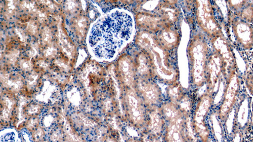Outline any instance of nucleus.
Returning a JSON list of instances; mask_svg holds the SVG:
<instances>
[{
	"label": "nucleus",
	"mask_w": 253,
	"mask_h": 142,
	"mask_svg": "<svg viewBox=\"0 0 253 142\" xmlns=\"http://www.w3.org/2000/svg\"><path fill=\"white\" fill-rule=\"evenodd\" d=\"M134 20L122 9L112 11L99 17L89 31L87 44L91 55L101 62H111L133 39Z\"/></svg>",
	"instance_id": "nucleus-1"
},
{
	"label": "nucleus",
	"mask_w": 253,
	"mask_h": 142,
	"mask_svg": "<svg viewBox=\"0 0 253 142\" xmlns=\"http://www.w3.org/2000/svg\"><path fill=\"white\" fill-rule=\"evenodd\" d=\"M137 39L138 46L150 59L155 78L166 84L176 82L179 71L175 52L163 47L156 34L143 31L139 33Z\"/></svg>",
	"instance_id": "nucleus-2"
},
{
	"label": "nucleus",
	"mask_w": 253,
	"mask_h": 142,
	"mask_svg": "<svg viewBox=\"0 0 253 142\" xmlns=\"http://www.w3.org/2000/svg\"><path fill=\"white\" fill-rule=\"evenodd\" d=\"M209 39L200 30L194 32L187 48L189 70V84L195 89L202 88L206 83L209 58L212 49Z\"/></svg>",
	"instance_id": "nucleus-3"
},
{
	"label": "nucleus",
	"mask_w": 253,
	"mask_h": 142,
	"mask_svg": "<svg viewBox=\"0 0 253 142\" xmlns=\"http://www.w3.org/2000/svg\"><path fill=\"white\" fill-rule=\"evenodd\" d=\"M214 106V97L206 92L197 100L191 117L193 130L199 140L203 142H208L211 135L208 116Z\"/></svg>",
	"instance_id": "nucleus-4"
},
{
	"label": "nucleus",
	"mask_w": 253,
	"mask_h": 142,
	"mask_svg": "<svg viewBox=\"0 0 253 142\" xmlns=\"http://www.w3.org/2000/svg\"><path fill=\"white\" fill-rule=\"evenodd\" d=\"M194 2L196 23L209 40L224 35L221 27L216 18L212 2L208 0H200L195 1Z\"/></svg>",
	"instance_id": "nucleus-5"
},
{
	"label": "nucleus",
	"mask_w": 253,
	"mask_h": 142,
	"mask_svg": "<svg viewBox=\"0 0 253 142\" xmlns=\"http://www.w3.org/2000/svg\"><path fill=\"white\" fill-rule=\"evenodd\" d=\"M227 77L226 75L222 61L219 54L212 49L211 52L206 71V92L211 94L214 99L219 95L220 92H224Z\"/></svg>",
	"instance_id": "nucleus-6"
},
{
	"label": "nucleus",
	"mask_w": 253,
	"mask_h": 142,
	"mask_svg": "<svg viewBox=\"0 0 253 142\" xmlns=\"http://www.w3.org/2000/svg\"><path fill=\"white\" fill-rule=\"evenodd\" d=\"M237 71L232 72L227 77L226 85L219 105L218 119L225 124L228 118L236 105L240 90V79Z\"/></svg>",
	"instance_id": "nucleus-7"
},
{
	"label": "nucleus",
	"mask_w": 253,
	"mask_h": 142,
	"mask_svg": "<svg viewBox=\"0 0 253 142\" xmlns=\"http://www.w3.org/2000/svg\"><path fill=\"white\" fill-rule=\"evenodd\" d=\"M167 93L170 102L176 105L187 119L191 118L197 100L195 97L177 82L170 85Z\"/></svg>",
	"instance_id": "nucleus-8"
},
{
	"label": "nucleus",
	"mask_w": 253,
	"mask_h": 142,
	"mask_svg": "<svg viewBox=\"0 0 253 142\" xmlns=\"http://www.w3.org/2000/svg\"><path fill=\"white\" fill-rule=\"evenodd\" d=\"M213 50L221 58L227 77L237 71V62L233 46L224 35L209 40Z\"/></svg>",
	"instance_id": "nucleus-9"
},
{
	"label": "nucleus",
	"mask_w": 253,
	"mask_h": 142,
	"mask_svg": "<svg viewBox=\"0 0 253 142\" xmlns=\"http://www.w3.org/2000/svg\"><path fill=\"white\" fill-rule=\"evenodd\" d=\"M136 85L137 93L147 110L159 107L162 101V91L152 79L139 77Z\"/></svg>",
	"instance_id": "nucleus-10"
},
{
	"label": "nucleus",
	"mask_w": 253,
	"mask_h": 142,
	"mask_svg": "<svg viewBox=\"0 0 253 142\" xmlns=\"http://www.w3.org/2000/svg\"><path fill=\"white\" fill-rule=\"evenodd\" d=\"M229 19L237 43L245 50L252 49L253 43L252 25L235 14Z\"/></svg>",
	"instance_id": "nucleus-11"
},
{
	"label": "nucleus",
	"mask_w": 253,
	"mask_h": 142,
	"mask_svg": "<svg viewBox=\"0 0 253 142\" xmlns=\"http://www.w3.org/2000/svg\"><path fill=\"white\" fill-rule=\"evenodd\" d=\"M126 105L134 124L139 128L146 125L147 109L138 93L131 91L126 97Z\"/></svg>",
	"instance_id": "nucleus-12"
},
{
	"label": "nucleus",
	"mask_w": 253,
	"mask_h": 142,
	"mask_svg": "<svg viewBox=\"0 0 253 142\" xmlns=\"http://www.w3.org/2000/svg\"><path fill=\"white\" fill-rule=\"evenodd\" d=\"M156 35L160 44L169 51H174L180 44L181 34L175 25L165 24Z\"/></svg>",
	"instance_id": "nucleus-13"
},
{
	"label": "nucleus",
	"mask_w": 253,
	"mask_h": 142,
	"mask_svg": "<svg viewBox=\"0 0 253 142\" xmlns=\"http://www.w3.org/2000/svg\"><path fill=\"white\" fill-rule=\"evenodd\" d=\"M166 121L159 107L147 110L146 125L144 129L153 138L157 139L164 133Z\"/></svg>",
	"instance_id": "nucleus-14"
},
{
	"label": "nucleus",
	"mask_w": 253,
	"mask_h": 142,
	"mask_svg": "<svg viewBox=\"0 0 253 142\" xmlns=\"http://www.w3.org/2000/svg\"><path fill=\"white\" fill-rule=\"evenodd\" d=\"M138 24L144 31L156 34L166 24L158 14L141 13L138 16Z\"/></svg>",
	"instance_id": "nucleus-15"
},
{
	"label": "nucleus",
	"mask_w": 253,
	"mask_h": 142,
	"mask_svg": "<svg viewBox=\"0 0 253 142\" xmlns=\"http://www.w3.org/2000/svg\"><path fill=\"white\" fill-rule=\"evenodd\" d=\"M135 67L136 72L137 73L139 77L152 79L155 78L150 59L146 53L141 50L137 56Z\"/></svg>",
	"instance_id": "nucleus-16"
},
{
	"label": "nucleus",
	"mask_w": 253,
	"mask_h": 142,
	"mask_svg": "<svg viewBox=\"0 0 253 142\" xmlns=\"http://www.w3.org/2000/svg\"><path fill=\"white\" fill-rule=\"evenodd\" d=\"M158 15L166 24L175 25L180 15L179 9L173 4L161 5L158 8Z\"/></svg>",
	"instance_id": "nucleus-17"
},
{
	"label": "nucleus",
	"mask_w": 253,
	"mask_h": 142,
	"mask_svg": "<svg viewBox=\"0 0 253 142\" xmlns=\"http://www.w3.org/2000/svg\"><path fill=\"white\" fill-rule=\"evenodd\" d=\"M235 15L250 24L253 23V3H248Z\"/></svg>",
	"instance_id": "nucleus-18"
},
{
	"label": "nucleus",
	"mask_w": 253,
	"mask_h": 142,
	"mask_svg": "<svg viewBox=\"0 0 253 142\" xmlns=\"http://www.w3.org/2000/svg\"><path fill=\"white\" fill-rule=\"evenodd\" d=\"M227 6L235 13L241 10L247 3L248 1H227Z\"/></svg>",
	"instance_id": "nucleus-19"
},
{
	"label": "nucleus",
	"mask_w": 253,
	"mask_h": 142,
	"mask_svg": "<svg viewBox=\"0 0 253 142\" xmlns=\"http://www.w3.org/2000/svg\"><path fill=\"white\" fill-rule=\"evenodd\" d=\"M16 132L13 130H6L1 133V141H17Z\"/></svg>",
	"instance_id": "nucleus-20"
}]
</instances>
